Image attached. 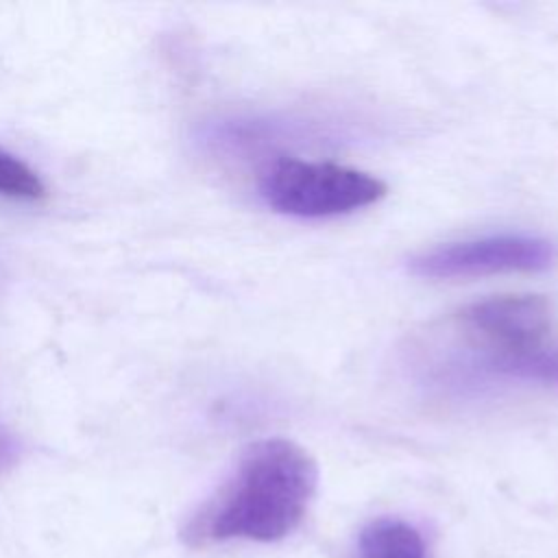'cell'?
<instances>
[{
    "label": "cell",
    "instance_id": "cell-1",
    "mask_svg": "<svg viewBox=\"0 0 558 558\" xmlns=\"http://www.w3.org/2000/svg\"><path fill=\"white\" fill-rule=\"evenodd\" d=\"M418 371L427 386L477 395L501 384L558 386V340L551 305L538 294L490 296L458 310L445 344L421 347Z\"/></svg>",
    "mask_w": 558,
    "mask_h": 558
},
{
    "label": "cell",
    "instance_id": "cell-2",
    "mask_svg": "<svg viewBox=\"0 0 558 558\" xmlns=\"http://www.w3.org/2000/svg\"><path fill=\"white\" fill-rule=\"evenodd\" d=\"M318 484L314 458L288 438L251 442L231 475L190 517L181 538L207 547L244 538L275 543L294 532Z\"/></svg>",
    "mask_w": 558,
    "mask_h": 558
},
{
    "label": "cell",
    "instance_id": "cell-3",
    "mask_svg": "<svg viewBox=\"0 0 558 558\" xmlns=\"http://www.w3.org/2000/svg\"><path fill=\"white\" fill-rule=\"evenodd\" d=\"M386 183L364 170L331 161L281 159L259 179V194L279 214L296 218H329L377 203Z\"/></svg>",
    "mask_w": 558,
    "mask_h": 558
},
{
    "label": "cell",
    "instance_id": "cell-4",
    "mask_svg": "<svg viewBox=\"0 0 558 558\" xmlns=\"http://www.w3.org/2000/svg\"><path fill=\"white\" fill-rule=\"evenodd\" d=\"M558 244L534 233H495L434 246L414 255L408 270L423 279H469L497 272H541L556 264Z\"/></svg>",
    "mask_w": 558,
    "mask_h": 558
},
{
    "label": "cell",
    "instance_id": "cell-5",
    "mask_svg": "<svg viewBox=\"0 0 558 558\" xmlns=\"http://www.w3.org/2000/svg\"><path fill=\"white\" fill-rule=\"evenodd\" d=\"M357 558H425V543L414 525L399 519H377L362 530Z\"/></svg>",
    "mask_w": 558,
    "mask_h": 558
},
{
    "label": "cell",
    "instance_id": "cell-6",
    "mask_svg": "<svg viewBox=\"0 0 558 558\" xmlns=\"http://www.w3.org/2000/svg\"><path fill=\"white\" fill-rule=\"evenodd\" d=\"M0 196L13 201H39L46 196L41 177L4 148H0Z\"/></svg>",
    "mask_w": 558,
    "mask_h": 558
},
{
    "label": "cell",
    "instance_id": "cell-7",
    "mask_svg": "<svg viewBox=\"0 0 558 558\" xmlns=\"http://www.w3.org/2000/svg\"><path fill=\"white\" fill-rule=\"evenodd\" d=\"M9 453H11V440H9V436L2 434V429H0V464H2V460H4Z\"/></svg>",
    "mask_w": 558,
    "mask_h": 558
}]
</instances>
